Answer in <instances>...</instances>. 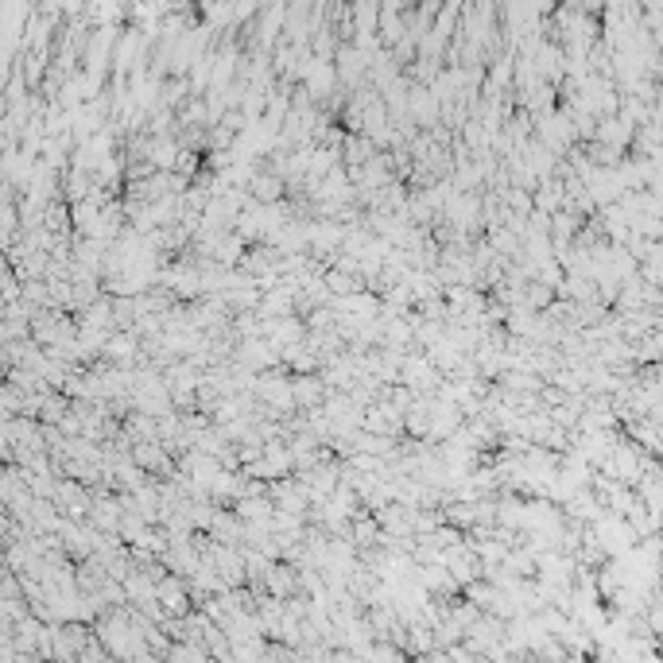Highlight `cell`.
Segmentation results:
<instances>
[{"label": "cell", "mask_w": 663, "mask_h": 663, "mask_svg": "<svg viewBox=\"0 0 663 663\" xmlns=\"http://www.w3.org/2000/svg\"><path fill=\"white\" fill-rule=\"evenodd\" d=\"M318 392H322V384L318 381H311V376H299L295 381V403H318Z\"/></svg>", "instance_id": "cell-1"}]
</instances>
